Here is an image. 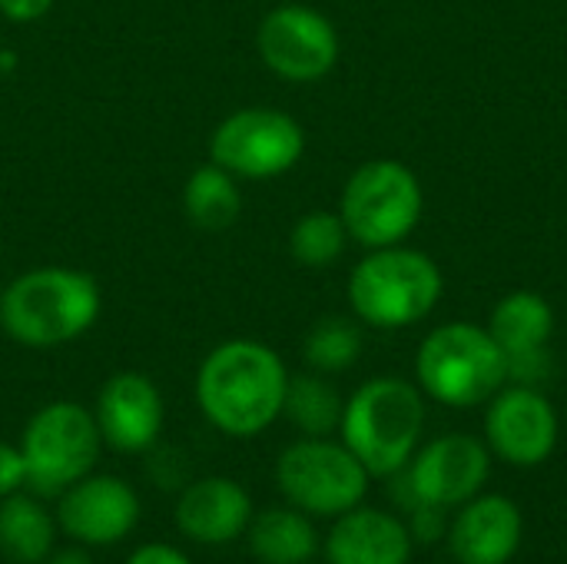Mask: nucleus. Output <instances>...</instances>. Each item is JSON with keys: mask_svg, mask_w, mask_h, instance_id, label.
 <instances>
[{"mask_svg": "<svg viewBox=\"0 0 567 564\" xmlns=\"http://www.w3.org/2000/svg\"><path fill=\"white\" fill-rule=\"evenodd\" d=\"M289 389L282 359L256 339L216 346L196 372V402L209 425L226 435L252 439L279 416Z\"/></svg>", "mask_w": 567, "mask_h": 564, "instance_id": "obj_1", "label": "nucleus"}, {"mask_svg": "<svg viewBox=\"0 0 567 564\" xmlns=\"http://www.w3.org/2000/svg\"><path fill=\"white\" fill-rule=\"evenodd\" d=\"M100 309L96 279L70 266H37L0 293V326L27 349H53L80 339Z\"/></svg>", "mask_w": 567, "mask_h": 564, "instance_id": "obj_2", "label": "nucleus"}, {"mask_svg": "<svg viewBox=\"0 0 567 564\" xmlns=\"http://www.w3.org/2000/svg\"><path fill=\"white\" fill-rule=\"evenodd\" d=\"M422 422V399L405 379H372L349 399L339 425L346 449L369 475H392L409 462Z\"/></svg>", "mask_w": 567, "mask_h": 564, "instance_id": "obj_3", "label": "nucleus"}, {"mask_svg": "<svg viewBox=\"0 0 567 564\" xmlns=\"http://www.w3.org/2000/svg\"><path fill=\"white\" fill-rule=\"evenodd\" d=\"M442 296L439 266L415 249L382 246L362 259L349 279L355 316L379 329H402L432 312Z\"/></svg>", "mask_w": 567, "mask_h": 564, "instance_id": "obj_4", "label": "nucleus"}, {"mask_svg": "<svg viewBox=\"0 0 567 564\" xmlns=\"http://www.w3.org/2000/svg\"><path fill=\"white\" fill-rule=\"evenodd\" d=\"M419 379L432 399L465 409L502 389L508 379V359L492 332L468 322H452L422 342Z\"/></svg>", "mask_w": 567, "mask_h": 564, "instance_id": "obj_5", "label": "nucleus"}, {"mask_svg": "<svg viewBox=\"0 0 567 564\" xmlns=\"http://www.w3.org/2000/svg\"><path fill=\"white\" fill-rule=\"evenodd\" d=\"M103 435L93 412L76 402L43 406L23 429L20 452L27 465V485L33 495H60L100 459Z\"/></svg>", "mask_w": 567, "mask_h": 564, "instance_id": "obj_6", "label": "nucleus"}, {"mask_svg": "<svg viewBox=\"0 0 567 564\" xmlns=\"http://www.w3.org/2000/svg\"><path fill=\"white\" fill-rule=\"evenodd\" d=\"M342 223L369 249L405 239L422 216V189L409 166L375 160L359 166L342 189Z\"/></svg>", "mask_w": 567, "mask_h": 564, "instance_id": "obj_7", "label": "nucleus"}, {"mask_svg": "<svg viewBox=\"0 0 567 564\" xmlns=\"http://www.w3.org/2000/svg\"><path fill=\"white\" fill-rule=\"evenodd\" d=\"M276 482L306 515H346L362 502L369 472L346 445L306 439L279 455Z\"/></svg>", "mask_w": 567, "mask_h": 564, "instance_id": "obj_8", "label": "nucleus"}, {"mask_svg": "<svg viewBox=\"0 0 567 564\" xmlns=\"http://www.w3.org/2000/svg\"><path fill=\"white\" fill-rule=\"evenodd\" d=\"M306 150L302 126L272 106H246L229 113L209 136L216 166L246 180H269L289 173Z\"/></svg>", "mask_w": 567, "mask_h": 564, "instance_id": "obj_9", "label": "nucleus"}, {"mask_svg": "<svg viewBox=\"0 0 567 564\" xmlns=\"http://www.w3.org/2000/svg\"><path fill=\"white\" fill-rule=\"evenodd\" d=\"M262 63L292 83H312L326 76L339 60L336 27L312 7L282 3L269 10L256 30Z\"/></svg>", "mask_w": 567, "mask_h": 564, "instance_id": "obj_10", "label": "nucleus"}, {"mask_svg": "<svg viewBox=\"0 0 567 564\" xmlns=\"http://www.w3.org/2000/svg\"><path fill=\"white\" fill-rule=\"evenodd\" d=\"M60 529L80 545H116L140 522L136 492L113 475H83L60 492Z\"/></svg>", "mask_w": 567, "mask_h": 564, "instance_id": "obj_11", "label": "nucleus"}, {"mask_svg": "<svg viewBox=\"0 0 567 564\" xmlns=\"http://www.w3.org/2000/svg\"><path fill=\"white\" fill-rule=\"evenodd\" d=\"M96 429L116 452H146L163 432V396L143 372H116L96 396Z\"/></svg>", "mask_w": 567, "mask_h": 564, "instance_id": "obj_12", "label": "nucleus"}, {"mask_svg": "<svg viewBox=\"0 0 567 564\" xmlns=\"http://www.w3.org/2000/svg\"><path fill=\"white\" fill-rule=\"evenodd\" d=\"M488 479V452L472 435H445L432 442L409 472L412 505H458L468 502Z\"/></svg>", "mask_w": 567, "mask_h": 564, "instance_id": "obj_13", "label": "nucleus"}, {"mask_svg": "<svg viewBox=\"0 0 567 564\" xmlns=\"http://www.w3.org/2000/svg\"><path fill=\"white\" fill-rule=\"evenodd\" d=\"M485 432L492 449L512 465H538L551 455L558 442L555 409L535 389H508L502 392L485 419Z\"/></svg>", "mask_w": 567, "mask_h": 564, "instance_id": "obj_14", "label": "nucleus"}, {"mask_svg": "<svg viewBox=\"0 0 567 564\" xmlns=\"http://www.w3.org/2000/svg\"><path fill=\"white\" fill-rule=\"evenodd\" d=\"M551 306L535 293H512L492 312V339L508 359V376L535 386L548 376L545 342L551 336Z\"/></svg>", "mask_w": 567, "mask_h": 564, "instance_id": "obj_15", "label": "nucleus"}, {"mask_svg": "<svg viewBox=\"0 0 567 564\" xmlns=\"http://www.w3.org/2000/svg\"><path fill=\"white\" fill-rule=\"evenodd\" d=\"M252 522V502L233 479H199L176 502V529L199 545H229Z\"/></svg>", "mask_w": 567, "mask_h": 564, "instance_id": "obj_16", "label": "nucleus"}, {"mask_svg": "<svg viewBox=\"0 0 567 564\" xmlns=\"http://www.w3.org/2000/svg\"><path fill=\"white\" fill-rule=\"evenodd\" d=\"M326 555L332 564H409L412 535L385 512L352 509L329 532Z\"/></svg>", "mask_w": 567, "mask_h": 564, "instance_id": "obj_17", "label": "nucleus"}, {"mask_svg": "<svg viewBox=\"0 0 567 564\" xmlns=\"http://www.w3.org/2000/svg\"><path fill=\"white\" fill-rule=\"evenodd\" d=\"M522 542V512L488 495L472 502L452 529V555L458 564H505Z\"/></svg>", "mask_w": 567, "mask_h": 564, "instance_id": "obj_18", "label": "nucleus"}, {"mask_svg": "<svg viewBox=\"0 0 567 564\" xmlns=\"http://www.w3.org/2000/svg\"><path fill=\"white\" fill-rule=\"evenodd\" d=\"M56 525L50 512L23 492L0 499V552L17 564H40L50 558Z\"/></svg>", "mask_w": 567, "mask_h": 564, "instance_id": "obj_19", "label": "nucleus"}, {"mask_svg": "<svg viewBox=\"0 0 567 564\" xmlns=\"http://www.w3.org/2000/svg\"><path fill=\"white\" fill-rule=\"evenodd\" d=\"M316 545L312 522L296 509H269L249 522V548L262 564H306Z\"/></svg>", "mask_w": 567, "mask_h": 564, "instance_id": "obj_20", "label": "nucleus"}, {"mask_svg": "<svg viewBox=\"0 0 567 564\" xmlns=\"http://www.w3.org/2000/svg\"><path fill=\"white\" fill-rule=\"evenodd\" d=\"M183 209H186V219L199 229H209V233L229 229L243 209L236 176L216 163L193 170L183 189Z\"/></svg>", "mask_w": 567, "mask_h": 564, "instance_id": "obj_21", "label": "nucleus"}, {"mask_svg": "<svg viewBox=\"0 0 567 564\" xmlns=\"http://www.w3.org/2000/svg\"><path fill=\"white\" fill-rule=\"evenodd\" d=\"M282 412L312 439L329 435L342 422V402H339L336 389L329 382H322L319 376H296V379H289Z\"/></svg>", "mask_w": 567, "mask_h": 564, "instance_id": "obj_22", "label": "nucleus"}, {"mask_svg": "<svg viewBox=\"0 0 567 564\" xmlns=\"http://www.w3.org/2000/svg\"><path fill=\"white\" fill-rule=\"evenodd\" d=\"M346 239H349V229H346L342 216L316 209V213H306L292 226L289 249H292L296 263H302L309 269H322V266H329V263H336L342 256Z\"/></svg>", "mask_w": 567, "mask_h": 564, "instance_id": "obj_23", "label": "nucleus"}, {"mask_svg": "<svg viewBox=\"0 0 567 564\" xmlns=\"http://www.w3.org/2000/svg\"><path fill=\"white\" fill-rule=\"evenodd\" d=\"M362 352V336L349 319H322L306 336V362L319 372H342Z\"/></svg>", "mask_w": 567, "mask_h": 564, "instance_id": "obj_24", "label": "nucleus"}, {"mask_svg": "<svg viewBox=\"0 0 567 564\" xmlns=\"http://www.w3.org/2000/svg\"><path fill=\"white\" fill-rule=\"evenodd\" d=\"M27 485V465H23V452L0 442V499L20 492Z\"/></svg>", "mask_w": 567, "mask_h": 564, "instance_id": "obj_25", "label": "nucleus"}, {"mask_svg": "<svg viewBox=\"0 0 567 564\" xmlns=\"http://www.w3.org/2000/svg\"><path fill=\"white\" fill-rule=\"evenodd\" d=\"M56 0H0V13L13 23H30L40 20L43 13H50Z\"/></svg>", "mask_w": 567, "mask_h": 564, "instance_id": "obj_26", "label": "nucleus"}, {"mask_svg": "<svg viewBox=\"0 0 567 564\" xmlns=\"http://www.w3.org/2000/svg\"><path fill=\"white\" fill-rule=\"evenodd\" d=\"M126 564H193L179 548H173V545H143V548H136Z\"/></svg>", "mask_w": 567, "mask_h": 564, "instance_id": "obj_27", "label": "nucleus"}, {"mask_svg": "<svg viewBox=\"0 0 567 564\" xmlns=\"http://www.w3.org/2000/svg\"><path fill=\"white\" fill-rule=\"evenodd\" d=\"M43 564H93L83 548H63V552H50V558Z\"/></svg>", "mask_w": 567, "mask_h": 564, "instance_id": "obj_28", "label": "nucleus"}, {"mask_svg": "<svg viewBox=\"0 0 567 564\" xmlns=\"http://www.w3.org/2000/svg\"><path fill=\"white\" fill-rule=\"evenodd\" d=\"M0 293H3V289H0Z\"/></svg>", "mask_w": 567, "mask_h": 564, "instance_id": "obj_29", "label": "nucleus"}]
</instances>
